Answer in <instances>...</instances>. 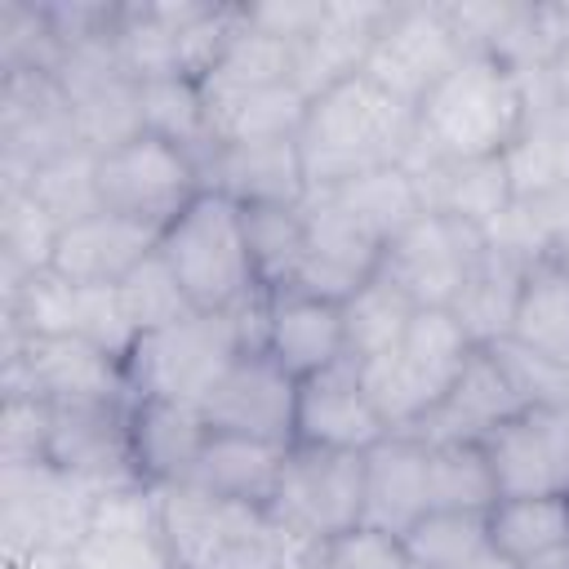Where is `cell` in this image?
<instances>
[{"label": "cell", "instance_id": "cell-1", "mask_svg": "<svg viewBox=\"0 0 569 569\" xmlns=\"http://www.w3.org/2000/svg\"><path fill=\"white\" fill-rule=\"evenodd\" d=\"M418 138V111L378 89L365 76H351L320 98H311L298 129V151L311 191H333L378 169L405 164Z\"/></svg>", "mask_w": 569, "mask_h": 569}, {"label": "cell", "instance_id": "cell-2", "mask_svg": "<svg viewBox=\"0 0 569 569\" xmlns=\"http://www.w3.org/2000/svg\"><path fill=\"white\" fill-rule=\"evenodd\" d=\"M529 116V89L493 53H467L422 102L409 160H493L507 156Z\"/></svg>", "mask_w": 569, "mask_h": 569}, {"label": "cell", "instance_id": "cell-3", "mask_svg": "<svg viewBox=\"0 0 569 569\" xmlns=\"http://www.w3.org/2000/svg\"><path fill=\"white\" fill-rule=\"evenodd\" d=\"M471 338L462 333V325L440 311V307H418L405 338L373 356L360 360V382L369 405L378 409L387 431H413L458 382L467 356H471Z\"/></svg>", "mask_w": 569, "mask_h": 569}, {"label": "cell", "instance_id": "cell-4", "mask_svg": "<svg viewBox=\"0 0 569 569\" xmlns=\"http://www.w3.org/2000/svg\"><path fill=\"white\" fill-rule=\"evenodd\" d=\"M160 253L173 267L182 293L191 298L196 311L231 316L253 293H262L249 244H244L240 204L227 200L222 191H200L160 231Z\"/></svg>", "mask_w": 569, "mask_h": 569}, {"label": "cell", "instance_id": "cell-5", "mask_svg": "<svg viewBox=\"0 0 569 569\" xmlns=\"http://www.w3.org/2000/svg\"><path fill=\"white\" fill-rule=\"evenodd\" d=\"M102 489L58 462H0V547L4 560L31 551H76L93 525Z\"/></svg>", "mask_w": 569, "mask_h": 569}, {"label": "cell", "instance_id": "cell-6", "mask_svg": "<svg viewBox=\"0 0 569 569\" xmlns=\"http://www.w3.org/2000/svg\"><path fill=\"white\" fill-rule=\"evenodd\" d=\"M240 356H244V342H240L236 316L191 311L156 333H142L124 360V373L133 396L204 405L218 378Z\"/></svg>", "mask_w": 569, "mask_h": 569}, {"label": "cell", "instance_id": "cell-7", "mask_svg": "<svg viewBox=\"0 0 569 569\" xmlns=\"http://www.w3.org/2000/svg\"><path fill=\"white\" fill-rule=\"evenodd\" d=\"M365 511V453L289 445L267 516L302 547L329 542L338 533L360 529Z\"/></svg>", "mask_w": 569, "mask_h": 569}, {"label": "cell", "instance_id": "cell-8", "mask_svg": "<svg viewBox=\"0 0 569 569\" xmlns=\"http://www.w3.org/2000/svg\"><path fill=\"white\" fill-rule=\"evenodd\" d=\"M0 391H27L53 409L62 405H129L124 360L98 351L84 338H18L4 342Z\"/></svg>", "mask_w": 569, "mask_h": 569}, {"label": "cell", "instance_id": "cell-9", "mask_svg": "<svg viewBox=\"0 0 569 569\" xmlns=\"http://www.w3.org/2000/svg\"><path fill=\"white\" fill-rule=\"evenodd\" d=\"M467 58L458 31L445 18V4H391L360 76L418 111V102Z\"/></svg>", "mask_w": 569, "mask_h": 569}, {"label": "cell", "instance_id": "cell-10", "mask_svg": "<svg viewBox=\"0 0 569 569\" xmlns=\"http://www.w3.org/2000/svg\"><path fill=\"white\" fill-rule=\"evenodd\" d=\"M200 191L204 182L196 160L151 133L98 156L102 213H120L151 231H164Z\"/></svg>", "mask_w": 569, "mask_h": 569}, {"label": "cell", "instance_id": "cell-11", "mask_svg": "<svg viewBox=\"0 0 569 569\" xmlns=\"http://www.w3.org/2000/svg\"><path fill=\"white\" fill-rule=\"evenodd\" d=\"M84 147L76 111L49 71H4L0 84V191L27 187V178Z\"/></svg>", "mask_w": 569, "mask_h": 569}, {"label": "cell", "instance_id": "cell-12", "mask_svg": "<svg viewBox=\"0 0 569 569\" xmlns=\"http://www.w3.org/2000/svg\"><path fill=\"white\" fill-rule=\"evenodd\" d=\"M480 249H485V227L445 213H418L400 236L387 240L378 276H387L413 307L449 311Z\"/></svg>", "mask_w": 569, "mask_h": 569}, {"label": "cell", "instance_id": "cell-13", "mask_svg": "<svg viewBox=\"0 0 569 569\" xmlns=\"http://www.w3.org/2000/svg\"><path fill=\"white\" fill-rule=\"evenodd\" d=\"M302 222H307V249H302V262L284 289L347 302L365 280L378 276L387 244L369 227H360L342 204L311 191L302 204Z\"/></svg>", "mask_w": 569, "mask_h": 569}, {"label": "cell", "instance_id": "cell-14", "mask_svg": "<svg viewBox=\"0 0 569 569\" xmlns=\"http://www.w3.org/2000/svg\"><path fill=\"white\" fill-rule=\"evenodd\" d=\"M209 431L293 445L298 413V378L284 373L267 351H244L200 405Z\"/></svg>", "mask_w": 569, "mask_h": 569}, {"label": "cell", "instance_id": "cell-15", "mask_svg": "<svg viewBox=\"0 0 569 569\" xmlns=\"http://www.w3.org/2000/svg\"><path fill=\"white\" fill-rule=\"evenodd\" d=\"M498 480V498L569 493V409L529 405L480 440Z\"/></svg>", "mask_w": 569, "mask_h": 569}, {"label": "cell", "instance_id": "cell-16", "mask_svg": "<svg viewBox=\"0 0 569 569\" xmlns=\"http://www.w3.org/2000/svg\"><path fill=\"white\" fill-rule=\"evenodd\" d=\"M529 409L525 387L516 382L511 365L502 360L498 347H476L458 373V382L449 387V396L409 431L427 445H445V440H489L502 422H511L516 413Z\"/></svg>", "mask_w": 569, "mask_h": 569}, {"label": "cell", "instance_id": "cell-17", "mask_svg": "<svg viewBox=\"0 0 569 569\" xmlns=\"http://www.w3.org/2000/svg\"><path fill=\"white\" fill-rule=\"evenodd\" d=\"M76 569H178L160 529L156 485L107 489L93 507V525L71 551Z\"/></svg>", "mask_w": 569, "mask_h": 569}, {"label": "cell", "instance_id": "cell-18", "mask_svg": "<svg viewBox=\"0 0 569 569\" xmlns=\"http://www.w3.org/2000/svg\"><path fill=\"white\" fill-rule=\"evenodd\" d=\"M49 462L98 485L102 493L124 489V485H147L133 462L129 405H62V409H53Z\"/></svg>", "mask_w": 569, "mask_h": 569}, {"label": "cell", "instance_id": "cell-19", "mask_svg": "<svg viewBox=\"0 0 569 569\" xmlns=\"http://www.w3.org/2000/svg\"><path fill=\"white\" fill-rule=\"evenodd\" d=\"M387 436L378 409L365 396L360 365L351 356L333 360L320 373L298 378V413H293V440L320 445V449H351L365 453Z\"/></svg>", "mask_w": 569, "mask_h": 569}, {"label": "cell", "instance_id": "cell-20", "mask_svg": "<svg viewBox=\"0 0 569 569\" xmlns=\"http://www.w3.org/2000/svg\"><path fill=\"white\" fill-rule=\"evenodd\" d=\"M387 9L391 4L382 0H325L316 27L293 40V84L307 98H320L325 89L360 76Z\"/></svg>", "mask_w": 569, "mask_h": 569}, {"label": "cell", "instance_id": "cell-21", "mask_svg": "<svg viewBox=\"0 0 569 569\" xmlns=\"http://www.w3.org/2000/svg\"><path fill=\"white\" fill-rule=\"evenodd\" d=\"M200 182H204V191H222L240 209H249V204H302L311 196L298 138L218 142V151L200 169Z\"/></svg>", "mask_w": 569, "mask_h": 569}, {"label": "cell", "instance_id": "cell-22", "mask_svg": "<svg viewBox=\"0 0 569 569\" xmlns=\"http://www.w3.org/2000/svg\"><path fill=\"white\" fill-rule=\"evenodd\" d=\"M427 458L431 445L409 431H387L378 445L365 449V511H360L365 529L405 538L431 511Z\"/></svg>", "mask_w": 569, "mask_h": 569}, {"label": "cell", "instance_id": "cell-23", "mask_svg": "<svg viewBox=\"0 0 569 569\" xmlns=\"http://www.w3.org/2000/svg\"><path fill=\"white\" fill-rule=\"evenodd\" d=\"M529 89V116L502 164L516 200L569 191V107L547 89V71H520Z\"/></svg>", "mask_w": 569, "mask_h": 569}, {"label": "cell", "instance_id": "cell-24", "mask_svg": "<svg viewBox=\"0 0 569 569\" xmlns=\"http://www.w3.org/2000/svg\"><path fill=\"white\" fill-rule=\"evenodd\" d=\"M267 356L293 373H320L333 360L347 356V333H342V302L311 298L298 289H271L267 293Z\"/></svg>", "mask_w": 569, "mask_h": 569}, {"label": "cell", "instance_id": "cell-25", "mask_svg": "<svg viewBox=\"0 0 569 569\" xmlns=\"http://www.w3.org/2000/svg\"><path fill=\"white\" fill-rule=\"evenodd\" d=\"M129 440H133L138 476L147 485H182V480H191V471L200 462L209 422H204L200 405L133 396L129 400Z\"/></svg>", "mask_w": 569, "mask_h": 569}, {"label": "cell", "instance_id": "cell-26", "mask_svg": "<svg viewBox=\"0 0 569 569\" xmlns=\"http://www.w3.org/2000/svg\"><path fill=\"white\" fill-rule=\"evenodd\" d=\"M156 249H160V231L129 222L120 213H93L58 231L49 267L71 284H120Z\"/></svg>", "mask_w": 569, "mask_h": 569}, {"label": "cell", "instance_id": "cell-27", "mask_svg": "<svg viewBox=\"0 0 569 569\" xmlns=\"http://www.w3.org/2000/svg\"><path fill=\"white\" fill-rule=\"evenodd\" d=\"M400 169L413 178L422 213H445V218L489 227L516 200L502 156H493V160H431V156H422V160H409Z\"/></svg>", "mask_w": 569, "mask_h": 569}, {"label": "cell", "instance_id": "cell-28", "mask_svg": "<svg viewBox=\"0 0 569 569\" xmlns=\"http://www.w3.org/2000/svg\"><path fill=\"white\" fill-rule=\"evenodd\" d=\"M204 9V0H138V4H120L116 27H111V44L120 67L138 80H187L182 76V49H178V31Z\"/></svg>", "mask_w": 569, "mask_h": 569}, {"label": "cell", "instance_id": "cell-29", "mask_svg": "<svg viewBox=\"0 0 569 569\" xmlns=\"http://www.w3.org/2000/svg\"><path fill=\"white\" fill-rule=\"evenodd\" d=\"M525 271H529V262H520L507 249H493L485 240L476 267L467 271L458 298L449 302V316L462 325L471 347L507 342L511 320H516V302H520V289H525Z\"/></svg>", "mask_w": 569, "mask_h": 569}, {"label": "cell", "instance_id": "cell-30", "mask_svg": "<svg viewBox=\"0 0 569 569\" xmlns=\"http://www.w3.org/2000/svg\"><path fill=\"white\" fill-rule=\"evenodd\" d=\"M289 445H271V440H249V436H227V431H209L200 462L191 471V485H200L213 498H231V502H249V507H267L280 480Z\"/></svg>", "mask_w": 569, "mask_h": 569}, {"label": "cell", "instance_id": "cell-31", "mask_svg": "<svg viewBox=\"0 0 569 569\" xmlns=\"http://www.w3.org/2000/svg\"><path fill=\"white\" fill-rule=\"evenodd\" d=\"M507 342L569 369V267L565 262L556 258L529 262Z\"/></svg>", "mask_w": 569, "mask_h": 569}, {"label": "cell", "instance_id": "cell-32", "mask_svg": "<svg viewBox=\"0 0 569 569\" xmlns=\"http://www.w3.org/2000/svg\"><path fill=\"white\" fill-rule=\"evenodd\" d=\"M276 84H293V44L280 40V36L258 31L244 18L240 36L227 44V53L200 80V98H204V107H218V102L249 98V93H262V89H276Z\"/></svg>", "mask_w": 569, "mask_h": 569}, {"label": "cell", "instance_id": "cell-33", "mask_svg": "<svg viewBox=\"0 0 569 569\" xmlns=\"http://www.w3.org/2000/svg\"><path fill=\"white\" fill-rule=\"evenodd\" d=\"M489 547L516 569H529L533 560L569 547V493L498 498L489 507Z\"/></svg>", "mask_w": 569, "mask_h": 569}, {"label": "cell", "instance_id": "cell-34", "mask_svg": "<svg viewBox=\"0 0 569 569\" xmlns=\"http://www.w3.org/2000/svg\"><path fill=\"white\" fill-rule=\"evenodd\" d=\"M142 133L178 147L196 160V169L209 164L218 151V138L209 129V111L196 80H151L142 84Z\"/></svg>", "mask_w": 569, "mask_h": 569}, {"label": "cell", "instance_id": "cell-35", "mask_svg": "<svg viewBox=\"0 0 569 569\" xmlns=\"http://www.w3.org/2000/svg\"><path fill=\"white\" fill-rule=\"evenodd\" d=\"M58 231L53 213L27 187L0 191V284L13 289L18 280L49 271Z\"/></svg>", "mask_w": 569, "mask_h": 569}, {"label": "cell", "instance_id": "cell-36", "mask_svg": "<svg viewBox=\"0 0 569 569\" xmlns=\"http://www.w3.org/2000/svg\"><path fill=\"white\" fill-rule=\"evenodd\" d=\"M307 204V200H302ZM302 204H249L240 209V222H244V244H249V258H253V271H258V284L271 293V289H284L302 262V249H307V222H302Z\"/></svg>", "mask_w": 569, "mask_h": 569}, {"label": "cell", "instance_id": "cell-37", "mask_svg": "<svg viewBox=\"0 0 569 569\" xmlns=\"http://www.w3.org/2000/svg\"><path fill=\"white\" fill-rule=\"evenodd\" d=\"M413 302L387 280V276H373L365 280L347 302H342V333H347V356L360 365V360H373L382 351H391L409 320H413Z\"/></svg>", "mask_w": 569, "mask_h": 569}, {"label": "cell", "instance_id": "cell-38", "mask_svg": "<svg viewBox=\"0 0 569 569\" xmlns=\"http://www.w3.org/2000/svg\"><path fill=\"white\" fill-rule=\"evenodd\" d=\"M431 511H489L498 502V480L480 440H445L431 445L427 458Z\"/></svg>", "mask_w": 569, "mask_h": 569}, {"label": "cell", "instance_id": "cell-39", "mask_svg": "<svg viewBox=\"0 0 569 569\" xmlns=\"http://www.w3.org/2000/svg\"><path fill=\"white\" fill-rule=\"evenodd\" d=\"M311 98L298 84H276L249 98H231L209 111V129L218 142H253V138H298Z\"/></svg>", "mask_w": 569, "mask_h": 569}, {"label": "cell", "instance_id": "cell-40", "mask_svg": "<svg viewBox=\"0 0 569 569\" xmlns=\"http://www.w3.org/2000/svg\"><path fill=\"white\" fill-rule=\"evenodd\" d=\"M329 196L333 204H342L360 227H369L382 244L391 236H400L418 213H422V200H418V187L413 178L396 164V169H378V173H365L356 182H342L333 191H320Z\"/></svg>", "mask_w": 569, "mask_h": 569}, {"label": "cell", "instance_id": "cell-41", "mask_svg": "<svg viewBox=\"0 0 569 569\" xmlns=\"http://www.w3.org/2000/svg\"><path fill=\"white\" fill-rule=\"evenodd\" d=\"M400 547L413 569H462L489 551V511H427Z\"/></svg>", "mask_w": 569, "mask_h": 569}, {"label": "cell", "instance_id": "cell-42", "mask_svg": "<svg viewBox=\"0 0 569 569\" xmlns=\"http://www.w3.org/2000/svg\"><path fill=\"white\" fill-rule=\"evenodd\" d=\"M27 191L53 213L58 227L84 222L93 213H102V196H98V151L76 147L49 164H40L27 178Z\"/></svg>", "mask_w": 569, "mask_h": 569}, {"label": "cell", "instance_id": "cell-43", "mask_svg": "<svg viewBox=\"0 0 569 569\" xmlns=\"http://www.w3.org/2000/svg\"><path fill=\"white\" fill-rule=\"evenodd\" d=\"M116 289H120V302H124V311H129L138 338H142V333H156V329H164V325H173V320H182V316L196 311L160 249L147 253Z\"/></svg>", "mask_w": 569, "mask_h": 569}, {"label": "cell", "instance_id": "cell-44", "mask_svg": "<svg viewBox=\"0 0 569 569\" xmlns=\"http://www.w3.org/2000/svg\"><path fill=\"white\" fill-rule=\"evenodd\" d=\"M76 338L93 342L98 351H107L116 360H129V351L138 347V329H133V320H129L116 284H80V298H76Z\"/></svg>", "mask_w": 569, "mask_h": 569}, {"label": "cell", "instance_id": "cell-45", "mask_svg": "<svg viewBox=\"0 0 569 569\" xmlns=\"http://www.w3.org/2000/svg\"><path fill=\"white\" fill-rule=\"evenodd\" d=\"M49 431H53V405L4 391V418H0V462H40L49 458Z\"/></svg>", "mask_w": 569, "mask_h": 569}, {"label": "cell", "instance_id": "cell-46", "mask_svg": "<svg viewBox=\"0 0 569 569\" xmlns=\"http://www.w3.org/2000/svg\"><path fill=\"white\" fill-rule=\"evenodd\" d=\"M325 0H267V4H249V22L267 36H280V40H302L316 18H320Z\"/></svg>", "mask_w": 569, "mask_h": 569}, {"label": "cell", "instance_id": "cell-47", "mask_svg": "<svg viewBox=\"0 0 569 569\" xmlns=\"http://www.w3.org/2000/svg\"><path fill=\"white\" fill-rule=\"evenodd\" d=\"M302 569H356L342 551H338V542L329 538V542H311L307 551H302Z\"/></svg>", "mask_w": 569, "mask_h": 569}, {"label": "cell", "instance_id": "cell-48", "mask_svg": "<svg viewBox=\"0 0 569 569\" xmlns=\"http://www.w3.org/2000/svg\"><path fill=\"white\" fill-rule=\"evenodd\" d=\"M4 569H76L71 551H31L22 560H4Z\"/></svg>", "mask_w": 569, "mask_h": 569}, {"label": "cell", "instance_id": "cell-49", "mask_svg": "<svg viewBox=\"0 0 569 569\" xmlns=\"http://www.w3.org/2000/svg\"><path fill=\"white\" fill-rule=\"evenodd\" d=\"M547 89H551V93H556V98L569 107V49H565V53H560V58L547 67Z\"/></svg>", "mask_w": 569, "mask_h": 569}, {"label": "cell", "instance_id": "cell-50", "mask_svg": "<svg viewBox=\"0 0 569 569\" xmlns=\"http://www.w3.org/2000/svg\"><path fill=\"white\" fill-rule=\"evenodd\" d=\"M462 569H516V565H511V560H502V556L489 547V551H480V556H476L471 565H462Z\"/></svg>", "mask_w": 569, "mask_h": 569}, {"label": "cell", "instance_id": "cell-51", "mask_svg": "<svg viewBox=\"0 0 569 569\" xmlns=\"http://www.w3.org/2000/svg\"><path fill=\"white\" fill-rule=\"evenodd\" d=\"M298 569H302V565H298Z\"/></svg>", "mask_w": 569, "mask_h": 569}]
</instances>
